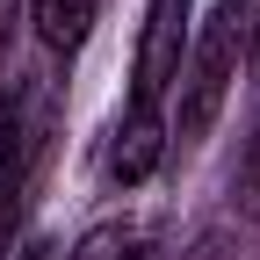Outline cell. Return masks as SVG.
I'll return each instance as SVG.
<instances>
[{
  "label": "cell",
  "instance_id": "1",
  "mask_svg": "<svg viewBox=\"0 0 260 260\" xmlns=\"http://www.w3.org/2000/svg\"><path fill=\"white\" fill-rule=\"evenodd\" d=\"M239 65H246V15H239V0H217L210 22L195 29V44L181 58V109L167 123V138L181 145H203L224 102H232V87H239Z\"/></svg>",
  "mask_w": 260,
  "mask_h": 260
},
{
  "label": "cell",
  "instance_id": "2",
  "mask_svg": "<svg viewBox=\"0 0 260 260\" xmlns=\"http://www.w3.org/2000/svg\"><path fill=\"white\" fill-rule=\"evenodd\" d=\"M188 58V0H145V37H138V65H130V109L159 116V102L174 94Z\"/></svg>",
  "mask_w": 260,
  "mask_h": 260
},
{
  "label": "cell",
  "instance_id": "3",
  "mask_svg": "<svg viewBox=\"0 0 260 260\" xmlns=\"http://www.w3.org/2000/svg\"><path fill=\"white\" fill-rule=\"evenodd\" d=\"M159 159H167V116H145L130 109L116 123V145H109V181L116 188H145L159 174Z\"/></svg>",
  "mask_w": 260,
  "mask_h": 260
},
{
  "label": "cell",
  "instance_id": "4",
  "mask_svg": "<svg viewBox=\"0 0 260 260\" xmlns=\"http://www.w3.org/2000/svg\"><path fill=\"white\" fill-rule=\"evenodd\" d=\"M94 8H102V0H29L37 44L58 51V58H73V51L87 44V29H94Z\"/></svg>",
  "mask_w": 260,
  "mask_h": 260
},
{
  "label": "cell",
  "instance_id": "5",
  "mask_svg": "<svg viewBox=\"0 0 260 260\" xmlns=\"http://www.w3.org/2000/svg\"><path fill=\"white\" fill-rule=\"evenodd\" d=\"M15 174H22V87L0 80V203H8Z\"/></svg>",
  "mask_w": 260,
  "mask_h": 260
},
{
  "label": "cell",
  "instance_id": "6",
  "mask_svg": "<svg viewBox=\"0 0 260 260\" xmlns=\"http://www.w3.org/2000/svg\"><path fill=\"white\" fill-rule=\"evenodd\" d=\"M73 260H145V239L130 232V224H94L73 246Z\"/></svg>",
  "mask_w": 260,
  "mask_h": 260
},
{
  "label": "cell",
  "instance_id": "7",
  "mask_svg": "<svg viewBox=\"0 0 260 260\" xmlns=\"http://www.w3.org/2000/svg\"><path fill=\"white\" fill-rule=\"evenodd\" d=\"M239 15H246V58H253V73H260V0H239Z\"/></svg>",
  "mask_w": 260,
  "mask_h": 260
},
{
  "label": "cell",
  "instance_id": "8",
  "mask_svg": "<svg viewBox=\"0 0 260 260\" xmlns=\"http://www.w3.org/2000/svg\"><path fill=\"white\" fill-rule=\"evenodd\" d=\"M22 260H58V253H51V246H29V253H22Z\"/></svg>",
  "mask_w": 260,
  "mask_h": 260
}]
</instances>
